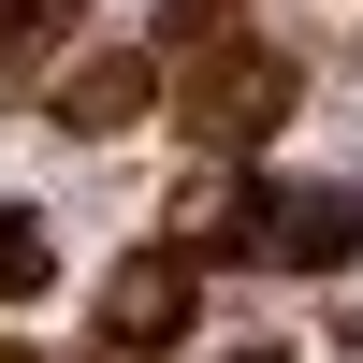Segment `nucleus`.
<instances>
[{"instance_id":"nucleus-1","label":"nucleus","mask_w":363,"mask_h":363,"mask_svg":"<svg viewBox=\"0 0 363 363\" xmlns=\"http://www.w3.org/2000/svg\"><path fill=\"white\" fill-rule=\"evenodd\" d=\"M174 87H189V131H203V145H262L291 102H306V58H277V44H247V29H233V44H203Z\"/></svg>"},{"instance_id":"nucleus-2","label":"nucleus","mask_w":363,"mask_h":363,"mask_svg":"<svg viewBox=\"0 0 363 363\" xmlns=\"http://www.w3.org/2000/svg\"><path fill=\"white\" fill-rule=\"evenodd\" d=\"M174 335H189V262H174V247H131L102 277V349H174Z\"/></svg>"},{"instance_id":"nucleus-3","label":"nucleus","mask_w":363,"mask_h":363,"mask_svg":"<svg viewBox=\"0 0 363 363\" xmlns=\"http://www.w3.org/2000/svg\"><path fill=\"white\" fill-rule=\"evenodd\" d=\"M145 102H160V58H87V73H58V131H131Z\"/></svg>"},{"instance_id":"nucleus-4","label":"nucleus","mask_w":363,"mask_h":363,"mask_svg":"<svg viewBox=\"0 0 363 363\" xmlns=\"http://www.w3.org/2000/svg\"><path fill=\"white\" fill-rule=\"evenodd\" d=\"M349 233H363L349 189H320V203H262V262H349Z\"/></svg>"},{"instance_id":"nucleus-5","label":"nucleus","mask_w":363,"mask_h":363,"mask_svg":"<svg viewBox=\"0 0 363 363\" xmlns=\"http://www.w3.org/2000/svg\"><path fill=\"white\" fill-rule=\"evenodd\" d=\"M174 247H262L247 174H189V189H174Z\"/></svg>"},{"instance_id":"nucleus-6","label":"nucleus","mask_w":363,"mask_h":363,"mask_svg":"<svg viewBox=\"0 0 363 363\" xmlns=\"http://www.w3.org/2000/svg\"><path fill=\"white\" fill-rule=\"evenodd\" d=\"M0 291H44V218H15V203H0Z\"/></svg>"},{"instance_id":"nucleus-7","label":"nucleus","mask_w":363,"mask_h":363,"mask_svg":"<svg viewBox=\"0 0 363 363\" xmlns=\"http://www.w3.org/2000/svg\"><path fill=\"white\" fill-rule=\"evenodd\" d=\"M233 363H277V349H233Z\"/></svg>"}]
</instances>
